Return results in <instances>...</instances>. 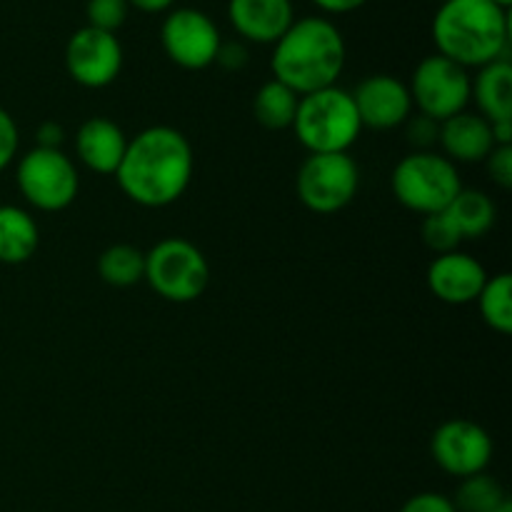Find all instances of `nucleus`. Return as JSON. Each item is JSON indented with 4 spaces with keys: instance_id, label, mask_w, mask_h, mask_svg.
Segmentation results:
<instances>
[{
    "instance_id": "7",
    "label": "nucleus",
    "mask_w": 512,
    "mask_h": 512,
    "mask_svg": "<svg viewBox=\"0 0 512 512\" xmlns=\"http://www.w3.org/2000/svg\"><path fill=\"white\" fill-rule=\"evenodd\" d=\"M15 183L25 203L43 213H60L78 198L80 178L73 160L55 148H38L23 155L15 165Z\"/></svg>"
},
{
    "instance_id": "34",
    "label": "nucleus",
    "mask_w": 512,
    "mask_h": 512,
    "mask_svg": "<svg viewBox=\"0 0 512 512\" xmlns=\"http://www.w3.org/2000/svg\"><path fill=\"white\" fill-rule=\"evenodd\" d=\"M173 3L175 0H128L130 8L140 10V13H168Z\"/></svg>"
},
{
    "instance_id": "20",
    "label": "nucleus",
    "mask_w": 512,
    "mask_h": 512,
    "mask_svg": "<svg viewBox=\"0 0 512 512\" xmlns=\"http://www.w3.org/2000/svg\"><path fill=\"white\" fill-rule=\"evenodd\" d=\"M445 215L453 220L455 230L463 240H480L493 230L498 220V208L485 190L463 188L453 203L445 208Z\"/></svg>"
},
{
    "instance_id": "15",
    "label": "nucleus",
    "mask_w": 512,
    "mask_h": 512,
    "mask_svg": "<svg viewBox=\"0 0 512 512\" xmlns=\"http://www.w3.org/2000/svg\"><path fill=\"white\" fill-rule=\"evenodd\" d=\"M228 20L235 33L255 45H275L293 25V0H230Z\"/></svg>"
},
{
    "instance_id": "4",
    "label": "nucleus",
    "mask_w": 512,
    "mask_h": 512,
    "mask_svg": "<svg viewBox=\"0 0 512 512\" xmlns=\"http://www.w3.org/2000/svg\"><path fill=\"white\" fill-rule=\"evenodd\" d=\"M295 138L310 155L348 153L363 133L353 95L340 85L300 95L293 120Z\"/></svg>"
},
{
    "instance_id": "21",
    "label": "nucleus",
    "mask_w": 512,
    "mask_h": 512,
    "mask_svg": "<svg viewBox=\"0 0 512 512\" xmlns=\"http://www.w3.org/2000/svg\"><path fill=\"white\" fill-rule=\"evenodd\" d=\"M300 95H295L288 85L270 78L260 85L253 100V115L263 128L268 130H288L293 128L295 110H298Z\"/></svg>"
},
{
    "instance_id": "30",
    "label": "nucleus",
    "mask_w": 512,
    "mask_h": 512,
    "mask_svg": "<svg viewBox=\"0 0 512 512\" xmlns=\"http://www.w3.org/2000/svg\"><path fill=\"white\" fill-rule=\"evenodd\" d=\"M400 512H458L453 500L443 493H418L400 508Z\"/></svg>"
},
{
    "instance_id": "9",
    "label": "nucleus",
    "mask_w": 512,
    "mask_h": 512,
    "mask_svg": "<svg viewBox=\"0 0 512 512\" xmlns=\"http://www.w3.org/2000/svg\"><path fill=\"white\" fill-rule=\"evenodd\" d=\"M470 85H473L470 70L433 53L420 60L418 68L413 70L408 90L418 113L443 123V120L468 110Z\"/></svg>"
},
{
    "instance_id": "28",
    "label": "nucleus",
    "mask_w": 512,
    "mask_h": 512,
    "mask_svg": "<svg viewBox=\"0 0 512 512\" xmlns=\"http://www.w3.org/2000/svg\"><path fill=\"white\" fill-rule=\"evenodd\" d=\"M20 148V130L13 115L0 105V173L15 160Z\"/></svg>"
},
{
    "instance_id": "17",
    "label": "nucleus",
    "mask_w": 512,
    "mask_h": 512,
    "mask_svg": "<svg viewBox=\"0 0 512 512\" xmlns=\"http://www.w3.org/2000/svg\"><path fill=\"white\" fill-rule=\"evenodd\" d=\"M438 143L450 163H485V158L495 148L490 123L483 115L470 113V110H463L440 123Z\"/></svg>"
},
{
    "instance_id": "37",
    "label": "nucleus",
    "mask_w": 512,
    "mask_h": 512,
    "mask_svg": "<svg viewBox=\"0 0 512 512\" xmlns=\"http://www.w3.org/2000/svg\"><path fill=\"white\" fill-rule=\"evenodd\" d=\"M493 3H498L500 8H505V10H508L510 5H512V0H493Z\"/></svg>"
},
{
    "instance_id": "25",
    "label": "nucleus",
    "mask_w": 512,
    "mask_h": 512,
    "mask_svg": "<svg viewBox=\"0 0 512 512\" xmlns=\"http://www.w3.org/2000/svg\"><path fill=\"white\" fill-rule=\"evenodd\" d=\"M420 238L423 243L433 250L435 255H445V253H453V250L460 248L463 238L460 233L455 230L453 220L443 213H433V215H425L423 225H420Z\"/></svg>"
},
{
    "instance_id": "11",
    "label": "nucleus",
    "mask_w": 512,
    "mask_h": 512,
    "mask_svg": "<svg viewBox=\"0 0 512 512\" xmlns=\"http://www.w3.org/2000/svg\"><path fill=\"white\" fill-rule=\"evenodd\" d=\"M493 438L483 425L455 418L438 425L430 438V455L443 473L453 478H470L485 473L493 460Z\"/></svg>"
},
{
    "instance_id": "31",
    "label": "nucleus",
    "mask_w": 512,
    "mask_h": 512,
    "mask_svg": "<svg viewBox=\"0 0 512 512\" xmlns=\"http://www.w3.org/2000/svg\"><path fill=\"white\" fill-rule=\"evenodd\" d=\"M215 63H218L220 68L233 70L235 73V70H240L248 65V48H245V43H240V40H233V43H220Z\"/></svg>"
},
{
    "instance_id": "3",
    "label": "nucleus",
    "mask_w": 512,
    "mask_h": 512,
    "mask_svg": "<svg viewBox=\"0 0 512 512\" xmlns=\"http://www.w3.org/2000/svg\"><path fill=\"white\" fill-rule=\"evenodd\" d=\"M433 43L438 55L465 70L508 58V10L493 0H443L433 18Z\"/></svg>"
},
{
    "instance_id": "14",
    "label": "nucleus",
    "mask_w": 512,
    "mask_h": 512,
    "mask_svg": "<svg viewBox=\"0 0 512 512\" xmlns=\"http://www.w3.org/2000/svg\"><path fill=\"white\" fill-rule=\"evenodd\" d=\"M488 278L490 275L485 265L470 253H463V250L435 255L428 268L430 293L445 305L475 303Z\"/></svg>"
},
{
    "instance_id": "33",
    "label": "nucleus",
    "mask_w": 512,
    "mask_h": 512,
    "mask_svg": "<svg viewBox=\"0 0 512 512\" xmlns=\"http://www.w3.org/2000/svg\"><path fill=\"white\" fill-rule=\"evenodd\" d=\"M368 0H313L315 8L323 10L325 15H345L353 13V10L363 8Z\"/></svg>"
},
{
    "instance_id": "5",
    "label": "nucleus",
    "mask_w": 512,
    "mask_h": 512,
    "mask_svg": "<svg viewBox=\"0 0 512 512\" xmlns=\"http://www.w3.org/2000/svg\"><path fill=\"white\" fill-rule=\"evenodd\" d=\"M390 188L403 208L418 215L443 213L463 190L458 165L435 150H413L390 175Z\"/></svg>"
},
{
    "instance_id": "23",
    "label": "nucleus",
    "mask_w": 512,
    "mask_h": 512,
    "mask_svg": "<svg viewBox=\"0 0 512 512\" xmlns=\"http://www.w3.org/2000/svg\"><path fill=\"white\" fill-rule=\"evenodd\" d=\"M478 310L483 323L500 335L512 333V278L510 273H498L488 278L478 295Z\"/></svg>"
},
{
    "instance_id": "10",
    "label": "nucleus",
    "mask_w": 512,
    "mask_h": 512,
    "mask_svg": "<svg viewBox=\"0 0 512 512\" xmlns=\"http://www.w3.org/2000/svg\"><path fill=\"white\" fill-rule=\"evenodd\" d=\"M223 38L208 13L198 8L168 10L160 25L165 55L183 70H205L215 63Z\"/></svg>"
},
{
    "instance_id": "1",
    "label": "nucleus",
    "mask_w": 512,
    "mask_h": 512,
    "mask_svg": "<svg viewBox=\"0 0 512 512\" xmlns=\"http://www.w3.org/2000/svg\"><path fill=\"white\" fill-rule=\"evenodd\" d=\"M193 170L195 158L188 138L170 125H150L128 140L115 180L130 203L168 208L190 188Z\"/></svg>"
},
{
    "instance_id": "36",
    "label": "nucleus",
    "mask_w": 512,
    "mask_h": 512,
    "mask_svg": "<svg viewBox=\"0 0 512 512\" xmlns=\"http://www.w3.org/2000/svg\"><path fill=\"white\" fill-rule=\"evenodd\" d=\"M493 512H512V503H510V500H505V503L500 505L498 510H493Z\"/></svg>"
},
{
    "instance_id": "27",
    "label": "nucleus",
    "mask_w": 512,
    "mask_h": 512,
    "mask_svg": "<svg viewBox=\"0 0 512 512\" xmlns=\"http://www.w3.org/2000/svg\"><path fill=\"white\" fill-rule=\"evenodd\" d=\"M405 128V140L413 145L415 150H433V145H438L440 138V123L438 120L428 118L423 113H413L403 123Z\"/></svg>"
},
{
    "instance_id": "32",
    "label": "nucleus",
    "mask_w": 512,
    "mask_h": 512,
    "mask_svg": "<svg viewBox=\"0 0 512 512\" xmlns=\"http://www.w3.org/2000/svg\"><path fill=\"white\" fill-rule=\"evenodd\" d=\"M35 138H38V148L60 150V145L65 143V128L58 120H45L38 128V133H35Z\"/></svg>"
},
{
    "instance_id": "6",
    "label": "nucleus",
    "mask_w": 512,
    "mask_h": 512,
    "mask_svg": "<svg viewBox=\"0 0 512 512\" xmlns=\"http://www.w3.org/2000/svg\"><path fill=\"white\" fill-rule=\"evenodd\" d=\"M143 280L168 303H193L208 290L210 265L190 240L165 238L145 253Z\"/></svg>"
},
{
    "instance_id": "2",
    "label": "nucleus",
    "mask_w": 512,
    "mask_h": 512,
    "mask_svg": "<svg viewBox=\"0 0 512 512\" xmlns=\"http://www.w3.org/2000/svg\"><path fill=\"white\" fill-rule=\"evenodd\" d=\"M345 38L338 25L325 15L293 20L280 35L270 55V70L278 83L295 95L333 88L345 68Z\"/></svg>"
},
{
    "instance_id": "35",
    "label": "nucleus",
    "mask_w": 512,
    "mask_h": 512,
    "mask_svg": "<svg viewBox=\"0 0 512 512\" xmlns=\"http://www.w3.org/2000/svg\"><path fill=\"white\" fill-rule=\"evenodd\" d=\"M493 128L495 145H512V120H500V123H490Z\"/></svg>"
},
{
    "instance_id": "26",
    "label": "nucleus",
    "mask_w": 512,
    "mask_h": 512,
    "mask_svg": "<svg viewBox=\"0 0 512 512\" xmlns=\"http://www.w3.org/2000/svg\"><path fill=\"white\" fill-rule=\"evenodd\" d=\"M130 13L128 0H88L85 3V18L90 28L105 30V33H118L125 25Z\"/></svg>"
},
{
    "instance_id": "18",
    "label": "nucleus",
    "mask_w": 512,
    "mask_h": 512,
    "mask_svg": "<svg viewBox=\"0 0 512 512\" xmlns=\"http://www.w3.org/2000/svg\"><path fill=\"white\" fill-rule=\"evenodd\" d=\"M470 100L478 105V115L488 123L512 120V63L510 58L478 68L470 85Z\"/></svg>"
},
{
    "instance_id": "24",
    "label": "nucleus",
    "mask_w": 512,
    "mask_h": 512,
    "mask_svg": "<svg viewBox=\"0 0 512 512\" xmlns=\"http://www.w3.org/2000/svg\"><path fill=\"white\" fill-rule=\"evenodd\" d=\"M450 500L458 512H493L508 500V495L498 480L490 478L488 473H478L460 480L455 498Z\"/></svg>"
},
{
    "instance_id": "8",
    "label": "nucleus",
    "mask_w": 512,
    "mask_h": 512,
    "mask_svg": "<svg viewBox=\"0 0 512 512\" xmlns=\"http://www.w3.org/2000/svg\"><path fill=\"white\" fill-rule=\"evenodd\" d=\"M360 188V168L348 153L308 155L295 178L300 203L318 215L348 208Z\"/></svg>"
},
{
    "instance_id": "12",
    "label": "nucleus",
    "mask_w": 512,
    "mask_h": 512,
    "mask_svg": "<svg viewBox=\"0 0 512 512\" xmlns=\"http://www.w3.org/2000/svg\"><path fill=\"white\" fill-rule=\"evenodd\" d=\"M65 70L83 88H108L123 70V45L118 35L90 25L75 30L65 45Z\"/></svg>"
},
{
    "instance_id": "13",
    "label": "nucleus",
    "mask_w": 512,
    "mask_h": 512,
    "mask_svg": "<svg viewBox=\"0 0 512 512\" xmlns=\"http://www.w3.org/2000/svg\"><path fill=\"white\" fill-rule=\"evenodd\" d=\"M355 110L363 128L393 130L403 128L405 120L413 115V98L408 83L395 75H368L355 85L353 93Z\"/></svg>"
},
{
    "instance_id": "16",
    "label": "nucleus",
    "mask_w": 512,
    "mask_h": 512,
    "mask_svg": "<svg viewBox=\"0 0 512 512\" xmlns=\"http://www.w3.org/2000/svg\"><path fill=\"white\" fill-rule=\"evenodd\" d=\"M128 148V135L108 118H88L75 133V155L98 175H115Z\"/></svg>"
},
{
    "instance_id": "29",
    "label": "nucleus",
    "mask_w": 512,
    "mask_h": 512,
    "mask_svg": "<svg viewBox=\"0 0 512 512\" xmlns=\"http://www.w3.org/2000/svg\"><path fill=\"white\" fill-rule=\"evenodd\" d=\"M485 168H488L490 180L498 188H512V145H495L493 153L485 158Z\"/></svg>"
},
{
    "instance_id": "19",
    "label": "nucleus",
    "mask_w": 512,
    "mask_h": 512,
    "mask_svg": "<svg viewBox=\"0 0 512 512\" xmlns=\"http://www.w3.org/2000/svg\"><path fill=\"white\" fill-rule=\"evenodd\" d=\"M38 245L40 228L33 215L18 205H0V263H28Z\"/></svg>"
},
{
    "instance_id": "22",
    "label": "nucleus",
    "mask_w": 512,
    "mask_h": 512,
    "mask_svg": "<svg viewBox=\"0 0 512 512\" xmlns=\"http://www.w3.org/2000/svg\"><path fill=\"white\" fill-rule=\"evenodd\" d=\"M98 275L105 285L130 288L145 278V253L135 245H110L98 258Z\"/></svg>"
}]
</instances>
